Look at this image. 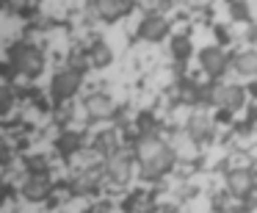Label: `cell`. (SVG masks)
Returning a JSON list of instances; mask_svg holds the SVG:
<instances>
[{
  "mask_svg": "<svg viewBox=\"0 0 257 213\" xmlns=\"http://www.w3.org/2000/svg\"><path fill=\"white\" fill-rule=\"evenodd\" d=\"M14 64H17L23 72H36V69L42 67V56L36 50H31V47H17V53H14Z\"/></svg>",
  "mask_w": 257,
  "mask_h": 213,
  "instance_id": "5",
  "label": "cell"
},
{
  "mask_svg": "<svg viewBox=\"0 0 257 213\" xmlns=\"http://www.w3.org/2000/svg\"><path fill=\"white\" fill-rule=\"evenodd\" d=\"M97 9H100V14L105 20H113V17H119L122 12H127L130 3H97Z\"/></svg>",
  "mask_w": 257,
  "mask_h": 213,
  "instance_id": "12",
  "label": "cell"
},
{
  "mask_svg": "<svg viewBox=\"0 0 257 213\" xmlns=\"http://www.w3.org/2000/svg\"><path fill=\"white\" fill-rule=\"evenodd\" d=\"M136 155H139V161H141L144 177H158V174H163L169 169V163H172V150H169L161 139H155V136H144V139L139 141V147H136Z\"/></svg>",
  "mask_w": 257,
  "mask_h": 213,
  "instance_id": "1",
  "label": "cell"
},
{
  "mask_svg": "<svg viewBox=\"0 0 257 213\" xmlns=\"http://www.w3.org/2000/svg\"><path fill=\"white\" fill-rule=\"evenodd\" d=\"M25 194H28L31 199H42V196L47 194V180H31V183L25 185Z\"/></svg>",
  "mask_w": 257,
  "mask_h": 213,
  "instance_id": "13",
  "label": "cell"
},
{
  "mask_svg": "<svg viewBox=\"0 0 257 213\" xmlns=\"http://www.w3.org/2000/svg\"><path fill=\"white\" fill-rule=\"evenodd\" d=\"M238 69L243 75H257V53H240L238 56Z\"/></svg>",
  "mask_w": 257,
  "mask_h": 213,
  "instance_id": "11",
  "label": "cell"
},
{
  "mask_svg": "<svg viewBox=\"0 0 257 213\" xmlns=\"http://www.w3.org/2000/svg\"><path fill=\"white\" fill-rule=\"evenodd\" d=\"M78 86H80L78 72H61V75H56V80H53V91H56V97H69Z\"/></svg>",
  "mask_w": 257,
  "mask_h": 213,
  "instance_id": "6",
  "label": "cell"
},
{
  "mask_svg": "<svg viewBox=\"0 0 257 213\" xmlns=\"http://www.w3.org/2000/svg\"><path fill=\"white\" fill-rule=\"evenodd\" d=\"M108 174H111L116 183H124L127 180V174H130V163H127V158L124 155H113V158H108Z\"/></svg>",
  "mask_w": 257,
  "mask_h": 213,
  "instance_id": "8",
  "label": "cell"
},
{
  "mask_svg": "<svg viewBox=\"0 0 257 213\" xmlns=\"http://www.w3.org/2000/svg\"><path fill=\"white\" fill-rule=\"evenodd\" d=\"M202 67H205L210 75H218L224 67H227V56H224L218 47H207V50L202 53Z\"/></svg>",
  "mask_w": 257,
  "mask_h": 213,
  "instance_id": "7",
  "label": "cell"
},
{
  "mask_svg": "<svg viewBox=\"0 0 257 213\" xmlns=\"http://www.w3.org/2000/svg\"><path fill=\"white\" fill-rule=\"evenodd\" d=\"M227 185L232 194H249L251 185H254V177H251L249 169H232L227 177Z\"/></svg>",
  "mask_w": 257,
  "mask_h": 213,
  "instance_id": "4",
  "label": "cell"
},
{
  "mask_svg": "<svg viewBox=\"0 0 257 213\" xmlns=\"http://www.w3.org/2000/svg\"><path fill=\"white\" fill-rule=\"evenodd\" d=\"M86 111H89V117L105 119V117H111V114L116 111V102H113L108 94H91L89 100H86Z\"/></svg>",
  "mask_w": 257,
  "mask_h": 213,
  "instance_id": "2",
  "label": "cell"
},
{
  "mask_svg": "<svg viewBox=\"0 0 257 213\" xmlns=\"http://www.w3.org/2000/svg\"><path fill=\"white\" fill-rule=\"evenodd\" d=\"M163 34H166V23H163V20L150 17L144 25H141V36H144V39H161Z\"/></svg>",
  "mask_w": 257,
  "mask_h": 213,
  "instance_id": "10",
  "label": "cell"
},
{
  "mask_svg": "<svg viewBox=\"0 0 257 213\" xmlns=\"http://www.w3.org/2000/svg\"><path fill=\"white\" fill-rule=\"evenodd\" d=\"M210 136V119L205 114L191 117V139H207Z\"/></svg>",
  "mask_w": 257,
  "mask_h": 213,
  "instance_id": "9",
  "label": "cell"
},
{
  "mask_svg": "<svg viewBox=\"0 0 257 213\" xmlns=\"http://www.w3.org/2000/svg\"><path fill=\"white\" fill-rule=\"evenodd\" d=\"M94 53H97V64H105V61H108V50H105V47H102V45L97 47Z\"/></svg>",
  "mask_w": 257,
  "mask_h": 213,
  "instance_id": "14",
  "label": "cell"
},
{
  "mask_svg": "<svg viewBox=\"0 0 257 213\" xmlns=\"http://www.w3.org/2000/svg\"><path fill=\"white\" fill-rule=\"evenodd\" d=\"M213 100L224 108H240L243 105V91H240L238 86H218V89L213 91Z\"/></svg>",
  "mask_w": 257,
  "mask_h": 213,
  "instance_id": "3",
  "label": "cell"
}]
</instances>
